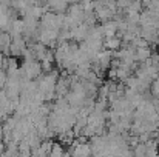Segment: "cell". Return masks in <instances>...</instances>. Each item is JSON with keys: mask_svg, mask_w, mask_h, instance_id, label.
Masks as SVG:
<instances>
[{"mask_svg": "<svg viewBox=\"0 0 159 157\" xmlns=\"http://www.w3.org/2000/svg\"><path fill=\"white\" fill-rule=\"evenodd\" d=\"M70 154H71V157H91L93 156L91 145L90 143H80L79 140H74L71 143Z\"/></svg>", "mask_w": 159, "mask_h": 157, "instance_id": "6da1fadb", "label": "cell"}, {"mask_svg": "<svg viewBox=\"0 0 159 157\" xmlns=\"http://www.w3.org/2000/svg\"><path fill=\"white\" fill-rule=\"evenodd\" d=\"M11 43H12V36L9 33H6V31H2L0 33V52L8 55Z\"/></svg>", "mask_w": 159, "mask_h": 157, "instance_id": "7a4b0ae2", "label": "cell"}, {"mask_svg": "<svg viewBox=\"0 0 159 157\" xmlns=\"http://www.w3.org/2000/svg\"><path fill=\"white\" fill-rule=\"evenodd\" d=\"M150 57H152V52L148 48H138L134 52V60H139V62H147Z\"/></svg>", "mask_w": 159, "mask_h": 157, "instance_id": "3957f363", "label": "cell"}, {"mask_svg": "<svg viewBox=\"0 0 159 157\" xmlns=\"http://www.w3.org/2000/svg\"><path fill=\"white\" fill-rule=\"evenodd\" d=\"M104 46H105L108 51H113V50H117L120 46V40L117 37H107V40L104 42Z\"/></svg>", "mask_w": 159, "mask_h": 157, "instance_id": "277c9868", "label": "cell"}, {"mask_svg": "<svg viewBox=\"0 0 159 157\" xmlns=\"http://www.w3.org/2000/svg\"><path fill=\"white\" fill-rule=\"evenodd\" d=\"M63 153H65V151H63V148H62L59 143H54L50 157H62V156H63Z\"/></svg>", "mask_w": 159, "mask_h": 157, "instance_id": "5b68a950", "label": "cell"}, {"mask_svg": "<svg viewBox=\"0 0 159 157\" xmlns=\"http://www.w3.org/2000/svg\"><path fill=\"white\" fill-rule=\"evenodd\" d=\"M6 83H8V74H6V71H3V72H0V89H5Z\"/></svg>", "mask_w": 159, "mask_h": 157, "instance_id": "8992f818", "label": "cell"}, {"mask_svg": "<svg viewBox=\"0 0 159 157\" xmlns=\"http://www.w3.org/2000/svg\"><path fill=\"white\" fill-rule=\"evenodd\" d=\"M0 5H3L5 8H11V5H12V0H0Z\"/></svg>", "mask_w": 159, "mask_h": 157, "instance_id": "52a82bcc", "label": "cell"}]
</instances>
